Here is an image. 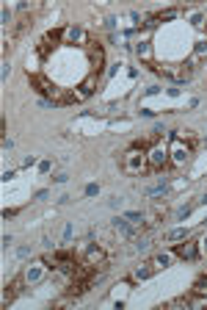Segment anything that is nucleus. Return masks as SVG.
Wrapping results in <instances>:
<instances>
[{
  "label": "nucleus",
  "mask_w": 207,
  "mask_h": 310,
  "mask_svg": "<svg viewBox=\"0 0 207 310\" xmlns=\"http://www.w3.org/2000/svg\"><path fill=\"white\" fill-rule=\"evenodd\" d=\"M193 136H182V133H174L169 141V163L171 167H185L191 161V153H193Z\"/></svg>",
  "instance_id": "f257e3e1"
},
{
  "label": "nucleus",
  "mask_w": 207,
  "mask_h": 310,
  "mask_svg": "<svg viewBox=\"0 0 207 310\" xmlns=\"http://www.w3.org/2000/svg\"><path fill=\"white\" fill-rule=\"evenodd\" d=\"M28 78H31V89H36L44 100H53V102H58V106L66 102V94L61 92L50 78H44V75H28Z\"/></svg>",
  "instance_id": "f03ea898"
},
{
  "label": "nucleus",
  "mask_w": 207,
  "mask_h": 310,
  "mask_svg": "<svg viewBox=\"0 0 207 310\" xmlns=\"http://www.w3.org/2000/svg\"><path fill=\"white\" fill-rule=\"evenodd\" d=\"M122 169L127 175H144L149 169V161H147V150L141 147H130L127 153L122 155Z\"/></svg>",
  "instance_id": "7ed1b4c3"
},
{
  "label": "nucleus",
  "mask_w": 207,
  "mask_h": 310,
  "mask_svg": "<svg viewBox=\"0 0 207 310\" xmlns=\"http://www.w3.org/2000/svg\"><path fill=\"white\" fill-rule=\"evenodd\" d=\"M44 263H47V268H58V272H69V274H72L75 268L80 266V263H78V255H75V250H58V252L47 255Z\"/></svg>",
  "instance_id": "20e7f679"
},
{
  "label": "nucleus",
  "mask_w": 207,
  "mask_h": 310,
  "mask_svg": "<svg viewBox=\"0 0 207 310\" xmlns=\"http://www.w3.org/2000/svg\"><path fill=\"white\" fill-rule=\"evenodd\" d=\"M157 72L163 75V78H169V80H174V84H185V80H191V75H193V67L185 61V64H169V67H155Z\"/></svg>",
  "instance_id": "39448f33"
},
{
  "label": "nucleus",
  "mask_w": 207,
  "mask_h": 310,
  "mask_svg": "<svg viewBox=\"0 0 207 310\" xmlns=\"http://www.w3.org/2000/svg\"><path fill=\"white\" fill-rule=\"evenodd\" d=\"M147 161H149V169H163V167H169V144L155 141V144H152V147L147 150Z\"/></svg>",
  "instance_id": "423d86ee"
},
{
  "label": "nucleus",
  "mask_w": 207,
  "mask_h": 310,
  "mask_svg": "<svg viewBox=\"0 0 207 310\" xmlns=\"http://www.w3.org/2000/svg\"><path fill=\"white\" fill-rule=\"evenodd\" d=\"M94 89H97V72H91L86 80H83V84L78 86V92L66 94V102H80V100L91 97V94H94Z\"/></svg>",
  "instance_id": "0eeeda50"
},
{
  "label": "nucleus",
  "mask_w": 207,
  "mask_h": 310,
  "mask_svg": "<svg viewBox=\"0 0 207 310\" xmlns=\"http://www.w3.org/2000/svg\"><path fill=\"white\" fill-rule=\"evenodd\" d=\"M61 36H64V31H47L44 36H41V42H39V56L41 58H47L50 56V50H55V47H58V42H61Z\"/></svg>",
  "instance_id": "6e6552de"
},
{
  "label": "nucleus",
  "mask_w": 207,
  "mask_h": 310,
  "mask_svg": "<svg viewBox=\"0 0 207 310\" xmlns=\"http://www.w3.org/2000/svg\"><path fill=\"white\" fill-rule=\"evenodd\" d=\"M83 263L102 266V263H105V250L97 246V244H86V246H83Z\"/></svg>",
  "instance_id": "1a4fd4ad"
},
{
  "label": "nucleus",
  "mask_w": 207,
  "mask_h": 310,
  "mask_svg": "<svg viewBox=\"0 0 207 310\" xmlns=\"http://www.w3.org/2000/svg\"><path fill=\"white\" fill-rule=\"evenodd\" d=\"M64 39H66V45H83V47H88L91 42H88V33L78 28V25H69V28L64 31Z\"/></svg>",
  "instance_id": "9d476101"
},
{
  "label": "nucleus",
  "mask_w": 207,
  "mask_h": 310,
  "mask_svg": "<svg viewBox=\"0 0 207 310\" xmlns=\"http://www.w3.org/2000/svg\"><path fill=\"white\" fill-rule=\"evenodd\" d=\"M174 255H177L179 260H193L199 255V244H196V241H185L182 238V244H177Z\"/></svg>",
  "instance_id": "9b49d317"
},
{
  "label": "nucleus",
  "mask_w": 207,
  "mask_h": 310,
  "mask_svg": "<svg viewBox=\"0 0 207 310\" xmlns=\"http://www.w3.org/2000/svg\"><path fill=\"white\" fill-rule=\"evenodd\" d=\"M88 58H91V67H94V72L100 75V70H102V61H105V53H102V47H94L88 45Z\"/></svg>",
  "instance_id": "f8f14e48"
},
{
  "label": "nucleus",
  "mask_w": 207,
  "mask_h": 310,
  "mask_svg": "<svg viewBox=\"0 0 207 310\" xmlns=\"http://www.w3.org/2000/svg\"><path fill=\"white\" fill-rule=\"evenodd\" d=\"M202 61H207V42H199L196 47H193V56L188 58V64L196 67V64H202Z\"/></svg>",
  "instance_id": "ddd939ff"
},
{
  "label": "nucleus",
  "mask_w": 207,
  "mask_h": 310,
  "mask_svg": "<svg viewBox=\"0 0 207 310\" xmlns=\"http://www.w3.org/2000/svg\"><path fill=\"white\" fill-rule=\"evenodd\" d=\"M113 227L122 233V236H127V238H133V236H135V227H130L127 219H113Z\"/></svg>",
  "instance_id": "4468645a"
},
{
  "label": "nucleus",
  "mask_w": 207,
  "mask_h": 310,
  "mask_svg": "<svg viewBox=\"0 0 207 310\" xmlns=\"http://www.w3.org/2000/svg\"><path fill=\"white\" fill-rule=\"evenodd\" d=\"M44 268H47V263H36L33 268H28V272H25V280H28V282H36V280H41Z\"/></svg>",
  "instance_id": "2eb2a0df"
},
{
  "label": "nucleus",
  "mask_w": 207,
  "mask_h": 310,
  "mask_svg": "<svg viewBox=\"0 0 207 310\" xmlns=\"http://www.w3.org/2000/svg\"><path fill=\"white\" fill-rule=\"evenodd\" d=\"M135 53H138V58H144L147 64H152V47H149V42H138L135 45Z\"/></svg>",
  "instance_id": "dca6fc26"
},
{
  "label": "nucleus",
  "mask_w": 207,
  "mask_h": 310,
  "mask_svg": "<svg viewBox=\"0 0 207 310\" xmlns=\"http://www.w3.org/2000/svg\"><path fill=\"white\" fill-rule=\"evenodd\" d=\"M171 263V255L169 252H160V255H155V258H152V266L155 268H166Z\"/></svg>",
  "instance_id": "f3484780"
},
{
  "label": "nucleus",
  "mask_w": 207,
  "mask_h": 310,
  "mask_svg": "<svg viewBox=\"0 0 207 310\" xmlns=\"http://www.w3.org/2000/svg\"><path fill=\"white\" fill-rule=\"evenodd\" d=\"M155 272H157V268L152 266V263H147L144 268H135V274H133V277H135V280H147V277H152Z\"/></svg>",
  "instance_id": "a211bd4d"
},
{
  "label": "nucleus",
  "mask_w": 207,
  "mask_h": 310,
  "mask_svg": "<svg viewBox=\"0 0 207 310\" xmlns=\"http://www.w3.org/2000/svg\"><path fill=\"white\" fill-rule=\"evenodd\" d=\"M124 219L133 222V224H138V227H144V213L141 211H127V213H124Z\"/></svg>",
  "instance_id": "6ab92c4d"
},
{
  "label": "nucleus",
  "mask_w": 207,
  "mask_h": 310,
  "mask_svg": "<svg viewBox=\"0 0 207 310\" xmlns=\"http://www.w3.org/2000/svg\"><path fill=\"white\" fill-rule=\"evenodd\" d=\"M188 233H185V227H177V230H169L166 233V241H182Z\"/></svg>",
  "instance_id": "aec40b11"
},
{
  "label": "nucleus",
  "mask_w": 207,
  "mask_h": 310,
  "mask_svg": "<svg viewBox=\"0 0 207 310\" xmlns=\"http://www.w3.org/2000/svg\"><path fill=\"white\" fill-rule=\"evenodd\" d=\"M193 294H199V296H207V277H199L196 282H193Z\"/></svg>",
  "instance_id": "412c9836"
},
{
  "label": "nucleus",
  "mask_w": 207,
  "mask_h": 310,
  "mask_svg": "<svg viewBox=\"0 0 207 310\" xmlns=\"http://www.w3.org/2000/svg\"><path fill=\"white\" fill-rule=\"evenodd\" d=\"M177 14H179L177 9H169V11H160V14H155V17H157V23H166V19H174Z\"/></svg>",
  "instance_id": "4be33fe9"
},
{
  "label": "nucleus",
  "mask_w": 207,
  "mask_h": 310,
  "mask_svg": "<svg viewBox=\"0 0 207 310\" xmlns=\"http://www.w3.org/2000/svg\"><path fill=\"white\" fill-rule=\"evenodd\" d=\"M11 288H14V285H11ZM11 288L6 285V291H3V307H6V305H11V302H14V291H11Z\"/></svg>",
  "instance_id": "5701e85b"
},
{
  "label": "nucleus",
  "mask_w": 207,
  "mask_h": 310,
  "mask_svg": "<svg viewBox=\"0 0 207 310\" xmlns=\"http://www.w3.org/2000/svg\"><path fill=\"white\" fill-rule=\"evenodd\" d=\"M94 194H100V185H97V183H88L86 185V197H94Z\"/></svg>",
  "instance_id": "b1692460"
},
{
  "label": "nucleus",
  "mask_w": 207,
  "mask_h": 310,
  "mask_svg": "<svg viewBox=\"0 0 207 310\" xmlns=\"http://www.w3.org/2000/svg\"><path fill=\"white\" fill-rule=\"evenodd\" d=\"M185 216H191V205H185V208H179V219H185Z\"/></svg>",
  "instance_id": "393cba45"
},
{
  "label": "nucleus",
  "mask_w": 207,
  "mask_h": 310,
  "mask_svg": "<svg viewBox=\"0 0 207 310\" xmlns=\"http://www.w3.org/2000/svg\"><path fill=\"white\" fill-rule=\"evenodd\" d=\"M69 180V175H64V172H61V175H55V183H66Z\"/></svg>",
  "instance_id": "a878e982"
},
{
  "label": "nucleus",
  "mask_w": 207,
  "mask_h": 310,
  "mask_svg": "<svg viewBox=\"0 0 207 310\" xmlns=\"http://www.w3.org/2000/svg\"><path fill=\"white\" fill-rule=\"evenodd\" d=\"M11 216H17V208H11V211H3V219H11Z\"/></svg>",
  "instance_id": "bb28decb"
},
{
  "label": "nucleus",
  "mask_w": 207,
  "mask_h": 310,
  "mask_svg": "<svg viewBox=\"0 0 207 310\" xmlns=\"http://www.w3.org/2000/svg\"><path fill=\"white\" fill-rule=\"evenodd\" d=\"M199 244H202V252H204V255H207V236H204V238H202V241H199Z\"/></svg>",
  "instance_id": "cd10ccee"
},
{
  "label": "nucleus",
  "mask_w": 207,
  "mask_h": 310,
  "mask_svg": "<svg viewBox=\"0 0 207 310\" xmlns=\"http://www.w3.org/2000/svg\"><path fill=\"white\" fill-rule=\"evenodd\" d=\"M199 202H202V205H207V194H204V197H202V199H199Z\"/></svg>",
  "instance_id": "c85d7f7f"
}]
</instances>
